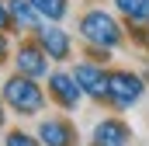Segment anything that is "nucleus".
<instances>
[{
    "label": "nucleus",
    "mask_w": 149,
    "mask_h": 146,
    "mask_svg": "<svg viewBox=\"0 0 149 146\" xmlns=\"http://www.w3.org/2000/svg\"><path fill=\"white\" fill-rule=\"evenodd\" d=\"M3 101L17 111V115H38L42 105H45L38 84L31 80V77H21V73L10 77V80H3Z\"/></svg>",
    "instance_id": "nucleus-1"
},
{
    "label": "nucleus",
    "mask_w": 149,
    "mask_h": 146,
    "mask_svg": "<svg viewBox=\"0 0 149 146\" xmlns=\"http://www.w3.org/2000/svg\"><path fill=\"white\" fill-rule=\"evenodd\" d=\"M80 35L87 38L90 45H97V49H114V45H121V28L114 25V18L104 14V11H90V14H83V21H80Z\"/></svg>",
    "instance_id": "nucleus-2"
},
{
    "label": "nucleus",
    "mask_w": 149,
    "mask_h": 146,
    "mask_svg": "<svg viewBox=\"0 0 149 146\" xmlns=\"http://www.w3.org/2000/svg\"><path fill=\"white\" fill-rule=\"evenodd\" d=\"M142 98V80L135 73H111L108 77V101H114L118 108H132Z\"/></svg>",
    "instance_id": "nucleus-3"
},
{
    "label": "nucleus",
    "mask_w": 149,
    "mask_h": 146,
    "mask_svg": "<svg viewBox=\"0 0 149 146\" xmlns=\"http://www.w3.org/2000/svg\"><path fill=\"white\" fill-rule=\"evenodd\" d=\"M73 77H76V84L83 87V94H90L94 101H104L108 98V73L101 70L97 63H80L73 70Z\"/></svg>",
    "instance_id": "nucleus-4"
},
{
    "label": "nucleus",
    "mask_w": 149,
    "mask_h": 146,
    "mask_svg": "<svg viewBox=\"0 0 149 146\" xmlns=\"http://www.w3.org/2000/svg\"><path fill=\"white\" fill-rule=\"evenodd\" d=\"M45 56H49V52H45V49H38V45H21V49H17V56H14V66H17L21 77L38 80V77H45V73H49V59H45Z\"/></svg>",
    "instance_id": "nucleus-5"
},
{
    "label": "nucleus",
    "mask_w": 149,
    "mask_h": 146,
    "mask_svg": "<svg viewBox=\"0 0 149 146\" xmlns=\"http://www.w3.org/2000/svg\"><path fill=\"white\" fill-rule=\"evenodd\" d=\"M49 91H52V98L63 105V108L73 111L76 105H80V98H83V87L76 84L73 73H52L49 77Z\"/></svg>",
    "instance_id": "nucleus-6"
},
{
    "label": "nucleus",
    "mask_w": 149,
    "mask_h": 146,
    "mask_svg": "<svg viewBox=\"0 0 149 146\" xmlns=\"http://www.w3.org/2000/svg\"><path fill=\"white\" fill-rule=\"evenodd\" d=\"M128 125L125 122H118V118H104L97 129H94V139L90 146H128Z\"/></svg>",
    "instance_id": "nucleus-7"
},
{
    "label": "nucleus",
    "mask_w": 149,
    "mask_h": 146,
    "mask_svg": "<svg viewBox=\"0 0 149 146\" xmlns=\"http://www.w3.org/2000/svg\"><path fill=\"white\" fill-rule=\"evenodd\" d=\"M38 42L52 59H66L70 56V35L59 25H38Z\"/></svg>",
    "instance_id": "nucleus-8"
},
{
    "label": "nucleus",
    "mask_w": 149,
    "mask_h": 146,
    "mask_svg": "<svg viewBox=\"0 0 149 146\" xmlns=\"http://www.w3.org/2000/svg\"><path fill=\"white\" fill-rule=\"evenodd\" d=\"M38 136H42V146H73V129L63 122V118H45L38 125Z\"/></svg>",
    "instance_id": "nucleus-9"
},
{
    "label": "nucleus",
    "mask_w": 149,
    "mask_h": 146,
    "mask_svg": "<svg viewBox=\"0 0 149 146\" xmlns=\"http://www.w3.org/2000/svg\"><path fill=\"white\" fill-rule=\"evenodd\" d=\"M7 11H10V21L17 28H38V18L42 14L31 7V0H7Z\"/></svg>",
    "instance_id": "nucleus-10"
},
{
    "label": "nucleus",
    "mask_w": 149,
    "mask_h": 146,
    "mask_svg": "<svg viewBox=\"0 0 149 146\" xmlns=\"http://www.w3.org/2000/svg\"><path fill=\"white\" fill-rule=\"evenodd\" d=\"M128 21H149V0H114Z\"/></svg>",
    "instance_id": "nucleus-11"
},
{
    "label": "nucleus",
    "mask_w": 149,
    "mask_h": 146,
    "mask_svg": "<svg viewBox=\"0 0 149 146\" xmlns=\"http://www.w3.org/2000/svg\"><path fill=\"white\" fill-rule=\"evenodd\" d=\"M31 7H35L42 18H49V21H59V18H66V0H31Z\"/></svg>",
    "instance_id": "nucleus-12"
},
{
    "label": "nucleus",
    "mask_w": 149,
    "mask_h": 146,
    "mask_svg": "<svg viewBox=\"0 0 149 146\" xmlns=\"http://www.w3.org/2000/svg\"><path fill=\"white\" fill-rule=\"evenodd\" d=\"M3 146H38V143H35V136H28V132H10L3 139Z\"/></svg>",
    "instance_id": "nucleus-13"
},
{
    "label": "nucleus",
    "mask_w": 149,
    "mask_h": 146,
    "mask_svg": "<svg viewBox=\"0 0 149 146\" xmlns=\"http://www.w3.org/2000/svg\"><path fill=\"white\" fill-rule=\"evenodd\" d=\"M7 25H10V11L0 4V28H7Z\"/></svg>",
    "instance_id": "nucleus-14"
},
{
    "label": "nucleus",
    "mask_w": 149,
    "mask_h": 146,
    "mask_svg": "<svg viewBox=\"0 0 149 146\" xmlns=\"http://www.w3.org/2000/svg\"><path fill=\"white\" fill-rule=\"evenodd\" d=\"M3 52H7V38L0 35V59H3Z\"/></svg>",
    "instance_id": "nucleus-15"
}]
</instances>
